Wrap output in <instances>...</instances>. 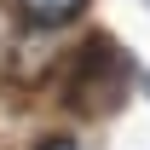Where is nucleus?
<instances>
[{"mask_svg":"<svg viewBox=\"0 0 150 150\" xmlns=\"http://www.w3.org/2000/svg\"><path fill=\"white\" fill-rule=\"evenodd\" d=\"M35 150H81V144H75V139H40Z\"/></svg>","mask_w":150,"mask_h":150,"instance_id":"f03ea898","label":"nucleus"},{"mask_svg":"<svg viewBox=\"0 0 150 150\" xmlns=\"http://www.w3.org/2000/svg\"><path fill=\"white\" fill-rule=\"evenodd\" d=\"M81 6H87V0H18V12L35 23V29H64V23L81 18Z\"/></svg>","mask_w":150,"mask_h":150,"instance_id":"f257e3e1","label":"nucleus"}]
</instances>
